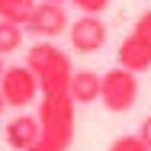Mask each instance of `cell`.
<instances>
[{
	"mask_svg": "<svg viewBox=\"0 0 151 151\" xmlns=\"http://www.w3.org/2000/svg\"><path fill=\"white\" fill-rule=\"evenodd\" d=\"M135 35H138V39H145V42H151V10H145V13H142V16H138V19H135Z\"/></svg>",
	"mask_w": 151,
	"mask_h": 151,
	"instance_id": "obj_14",
	"label": "cell"
},
{
	"mask_svg": "<svg viewBox=\"0 0 151 151\" xmlns=\"http://www.w3.org/2000/svg\"><path fill=\"white\" fill-rule=\"evenodd\" d=\"M3 71H6V64H3V55H0V77H3Z\"/></svg>",
	"mask_w": 151,
	"mask_h": 151,
	"instance_id": "obj_18",
	"label": "cell"
},
{
	"mask_svg": "<svg viewBox=\"0 0 151 151\" xmlns=\"http://www.w3.org/2000/svg\"><path fill=\"white\" fill-rule=\"evenodd\" d=\"M116 61H119V68L132 71V74H145L151 68V42L138 39L135 32H129L116 48Z\"/></svg>",
	"mask_w": 151,
	"mask_h": 151,
	"instance_id": "obj_7",
	"label": "cell"
},
{
	"mask_svg": "<svg viewBox=\"0 0 151 151\" xmlns=\"http://www.w3.org/2000/svg\"><path fill=\"white\" fill-rule=\"evenodd\" d=\"M74 109H77V103H74L68 93L42 96L39 113H35V116H39V129H42V138L68 151L71 142H74V129H77Z\"/></svg>",
	"mask_w": 151,
	"mask_h": 151,
	"instance_id": "obj_2",
	"label": "cell"
},
{
	"mask_svg": "<svg viewBox=\"0 0 151 151\" xmlns=\"http://www.w3.org/2000/svg\"><path fill=\"white\" fill-rule=\"evenodd\" d=\"M39 135H42L39 116H29V113H16L13 119L6 122V129H3V138H6V145H10L13 151L32 148V145L39 142Z\"/></svg>",
	"mask_w": 151,
	"mask_h": 151,
	"instance_id": "obj_8",
	"label": "cell"
},
{
	"mask_svg": "<svg viewBox=\"0 0 151 151\" xmlns=\"http://www.w3.org/2000/svg\"><path fill=\"white\" fill-rule=\"evenodd\" d=\"M106 23L100 16H90V13H81V19H71L68 26V39H71V48L77 55H93L106 45Z\"/></svg>",
	"mask_w": 151,
	"mask_h": 151,
	"instance_id": "obj_6",
	"label": "cell"
},
{
	"mask_svg": "<svg viewBox=\"0 0 151 151\" xmlns=\"http://www.w3.org/2000/svg\"><path fill=\"white\" fill-rule=\"evenodd\" d=\"M26 151H64V148H58V145H52V142H45V138L39 135V142H35L32 148H26Z\"/></svg>",
	"mask_w": 151,
	"mask_h": 151,
	"instance_id": "obj_16",
	"label": "cell"
},
{
	"mask_svg": "<svg viewBox=\"0 0 151 151\" xmlns=\"http://www.w3.org/2000/svg\"><path fill=\"white\" fill-rule=\"evenodd\" d=\"M138 74L125 71V68H109L103 74V87H100V100L109 113H129L138 103Z\"/></svg>",
	"mask_w": 151,
	"mask_h": 151,
	"instance_id": "obj_3",
	"label": "cell"
},
{
	"mask_svg": "<svg viewBox=\"0 0 151 151\" xmlns=\"http://www.w3.org/2000/svg\"><path fill=\"white\" fill-rule=\"evenodd\" d=\"M39 0H0V19H10V23H26L29 13L35 10Z\"/></svg>",
	"mask_w": 151,
	"mask_h": 151,
	"instance_id": "obj_10",
	"label": "cell"
},
{
	"mask_svg": "<svg viewBox=\"0 0 151 151\" xmlns=\"http://www.w3.org/2000/svg\"><path fill=\"white\" fill-rule=\"evenodd\" d=\"M0 93H3L6 106L26 109L29 103H35L42 96V87H39V77L29 64H10L0 77Z\"/></svg>",
	"mask_w": 151,
	"mask_h": 151,
	"instance_id": "obj_4",
	"label": "cell"
},
{
	"mask_svg": "<svg viewBox=\"0 0 151 151\" xmlns=\"http://www.w3.org/2000/svg\"><path fill=\"white\" fill-rule=\"evenodd\" d=\"M52 3H64V0H52Z\"/></svg>",
	"mask_w": 151,
	"mask_h": 151,
	"instance_id": "obj_19",
	"label": "cell"
},
{
	"mask_svg": "<svg viewBox=\"0 0 151 151\" xmlns=\"http://www.w3.org/2000/svg\"><path fill=\"white\" fill-rule=\"evenodd\" d=\"M3 109H6V100H3V93H0V116H3Z\"/></svg>",
	"mask_w": 151,
	"mask_h": 151,
	"instance_id": "obj_17",
	"label": "cell"
},
{
	"mask_svg": "<svg viewBox=\"0 0 151 151\" xmlns=\"http://www.w3.org/2000/svg\"><path fill=\"white\" fill-rule=\"evenodd\" d=\"M26 64L35 71L39 77V87H42V96H55V93H68V84H71V74H74V64H71V55L52 45V39H42L35 42L29 52H26Z\"/></svg>",
	"mask_w": 151,
	"mask_h": 151,
	"instance_id": "obj_1",
	"label": "cell"
},
{
	"mask_svg": "<svg viewBox=\"0 0 151 151\" xmlns=\"http://www.w3.org/2000/svg\"><path fill=\"white\" fill-rule=\"evenodd\" d=\"M19 45H23V26L19 23H10V19H0V55L6 58Z\"/></svg>",
	"mask_w": 151,
	"mask_h": 151,
	"instance_id": "obj_11",
	"label": "cell"
},
{
	"mask_svg": "<svg viewBox=\"0 0 151 151\" xmlns=\"http://www.w3.org/2000/svg\"><path fill=\"white\" fill-rule=\"evenodd\" d=\"M29 35H39V39H58L61 32H68L71 19H68V10L64 3H52V0H39L35 10L29 13V19L23 23Z\"/></svg>",
	"mask_w": 151,
	"mask_h": 151,
	"instance_id": "obj_5",
	"label": "cell"
},
{
	"mask_svg": "<svg viewBox=\"0 0 151 151\" xmlns=\"http://www.w3.org/2000/svg\"><path fill=\"white\" fill-rule=\"evenodd\" d=\"M81 13H90V16H100V13H106V6H109V0H71Z\"/></svg>",
	"mask_w": 151,
	"mask_h": 151,
	"instance_id": "obj_13",
	"label": "cell"
},
{
	"mask_svg": "<svg viewBox=\"0 0 151 151\" xmlns=\"http://www.w3.org/2000/svg\"><path fill=\"white\" fill-rule=\"evenodd\" d=\"M109 151H151V148L142 142V135L135 132V135H119V138H113Z\"/></svg>",
	"mask_w": 151,
	"mask_h": 151,
	"instance_id": "obj_12",
	"label": "cell"
},
{
	"mask_svg": "<svg viewBox=\"0 0 151 151\" xmlns=\"http://www.w3.org/2000/svg\"><path fill=\"white\" fill-rule=\"evenodd\" d=\"M138 135H142V142L151 148V116H145V119H142V125H138Z\"/></svg>",
	"mask_w": 151,
	"mask_h": 151,
	"instance_id": "obj_15",
	"label": "cell"
},
{
	"mask_svg": "<svg viewBox=\"0 0 151 151\" xmlns=\"http://www.w3.org/2000/svg\"><path fill=\"white\" fill-rule=\"evenodd\" d=\"M100 87H103V74H96L90 68L84 71H74L71 74V84H68V96L77 103V106H90L100 100Z\"/></svg>",
	"mask_w": 151,
	"mask_h": 151,
	"instance_id": "obj_9",
	"label": "cell"
}]
</instances>
